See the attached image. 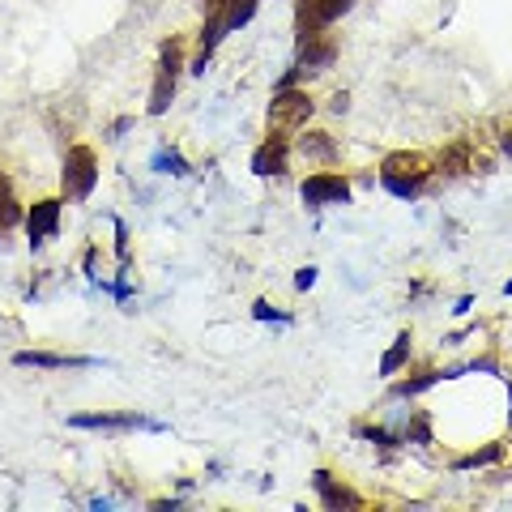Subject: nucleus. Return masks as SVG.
<instances>
[{"label": "nucleus", "mask_w": 512, "mask_h": 512, "mask_svg": "<svg viewBox=\"0 0 512 512\" xmlns=\"http://www.w3.org/2000/svg\"><path fill=\"white\" fill-rule=\"evenodd\" d=\"M252 316H256V320H291L286 312H278V308H274V303H269V299H261V303H256V308H252Z\"/></svg>", "instance_id": "21"}, {"label": "nucleus", "mask_w": 512, "mask_h": 512, "mask_svg": "<svg viewBox=\"0 0 512 512\" xmlns=\"http://www.w3.org/2000/svg\"><path fill=\"white\" fill-rule=\"evenodd\" d=\"M94 184H99V158H94L90 146H69V154H64V171H60V192L64 201H86Z\"/></svg>", "instance_id": "3"}, {"label": "nucleus", "mask_w": 512, "mask_h": 512, "mask_svg": "<svg viewBox=\"0 0 512 512\" xmlns=\"http://www.w3.org/2000/svg\"><path fill=\"white\" fill-rule=\"evenodd\" d=\"M312 111H316V103H312V94L308 90H295V86H282L278 94H274V103H269V133H278V137H295L303 124L312 120Z\"/></svg>", "instance_id": "2"}, {"label": "nucleus", "mask_w": 512, "mask_h": 512, "mask_svg": "<svg viewBox=\"0 0 512 512\" xmlns=\"http://www.w3.org/2000/svg\"><path fill=\"white\" fill-rule=\"evenodd\" d=\"M18 367H47V372H60V367H90L94 359H82V355H52V350H18L13 355Z\"/></svg>", "instance_id": "13"}, {"label": "nucleus", "mask_w": 512, "mask_h": 512, "mask_svg": "<svg viewBox=\"0 0 512 512\" xmlns=\"http://www.w3.org/2000/svg\"><path fill=\"white\" fill-rule=\"evenodd\" d=\"M184 69V39H167L158 52V69H154V90H150V116H167V107L175 99V82Z\"/></svg>", "instance_id": "4"}, {"label": "nucleus", "mask_w": 512, "mask_h": 512, "mask_svg": "<svg viewBox=\"0 0 512 512\" xmlns=\"http://www.w3.org/2000/svg\"><path fill=\"white\" fill-rule=\"evenodd\" d=\"M22 222V205H18V197H13V184H9V175L0 171V235L5 231H13Z\"/></svg>", "instance_id": "14"}, {"label": "nucleus", "mask_w": 512, "mask_h": 512, "mask_svg": "<svg viewBox=\"0 0 512 512\" xmlns=\"http://www.w3.org/2000/svg\"><path fill=\"white\" fill-rule=\"evenodd\" d=\"M500 457V444H487V448H478V453H470V457H461L457 461V470H474V466H491V461Z\"/></svg>", "instance_id": "18"}, {"label": "nucleus", "mask_w": 512, "mask_h": 512, "mask_svg": "<svg viewBox=\"0 0 512 512\" xmlns=\"http://www.w3.org/2000/svg\"><path fill=\"white\" fill-rule=\"evenodd\" d=\"M154 171H163V175H188V163L175 150H158L154 154Z\"/></svg>", "instance_id": "17"}, {"label": "nucleus", "mask_w": 512, "mask_h": 512, "mask_svg": "<svg viewBox=\"0 0 512 512\" xmlns=\"http://www.w3.org/2000/svg\"><path fill=\"white\" fill-rule=\"evenodd\" d=\"M414 338H410V333H397V342H393V350H389V355H384L380 359V376H397V372H402V367L410 363V346Z\"/></svg>", "instance_id": "15"}, {"label": "nucleus", "mask_w": 512, "mask_h": 512, "mask_svg": "<svg viewBox=\"0 0 512 512\" xmlns=\"http://www.w3.org/2000/svg\"><path fill=\"white\" fill-rule=\"evenodd\" d=\"M406 440H414V444H427V440H431V431H427V419H423V414H414V423L406 427Z\"/></svg>", "instance_id": "20"}, {"label": "nucleus", "mask_w": 512, "mask_h": 512, "mask_svg": "<svg viewBox=\"0 0 512 512\" xmlns=\"http://www.w3.org/2000/svg\"><path fill=\"white\" fill-rule=\"evenodd\" d=\"M427 180H431V158L419 154V150H397L380 163V184L402 201L419 197V192L427 188Z\"/></svg>", "instance_id": "1"}, {"label": "nucleus", "mask_w": 512, "mask_h": 512, "mask_svg": "<svg viewBox=\"0 0 512 512\" xmlns=\"http://www.w3.org/2000/svg\"><path fill=\"white\" fill-rule=\"evenodd\" d=\"M299 154H303V158H320V163H325V158H333L329 133H308V137L299 141Z\"/></svg>", "instance_id": "16"}, {"label": "nucleus", "mask_w": 512, "mask_h": 512, "mask_svg": "<svg viewBox=\"0 0 512 512\" xmlns=\"http://www.w3.org/2000/svg\"><path fill=\"white\" fill-rule=\"evenodd\" d=\"M69 427H82V431H133V427H158L150 419H141L137 410H128V414H73Z\"/></svg>", "instance_id": "11"}, {"label": "nucleus", "mask_w": 512, "mask_h": 512, "mask_svg": "<svg viewBox=\"0 0 512 512\" xmlns=\"http://www.w3.org/2000/svg\"><path fill=\"white\" fill-rule=\"evenodd\" d=\"M316 282V269L308 265V269H299V274H295V286H299V291H308V286Z\"/></svg>", "instance_id": "22"}, {"label": "nucleus", "mask_w": 512, "mask_h": 512, "mask_svg": "<svg viewBox=\"0 0 512 512\" xmlns=\"http://www.w3.org/2000/svg\"><path fill=\"white\" fill-rule=\"evenodd\" d=\"M312 487L320 491V500H325L329 512H342V508H359V504H363L359 495L350 491L346 483H338V478H333L329 470H316V474H312Z\"/></svg>", "instance_id": "12"}, {"label": "nucleus", "mask_w": 512, "mask_h": 512, "mask_svg": "<svg viewBox=\"0 0 512 512\" xmlns=\"http://www.w3.org/2000/svg\"><path fill=\"white\" fill-rule=\"evenodd\" d=\"M504 291H508V295H512V282H508V286H504Z\"/></svg>", "instance_id": "23"}, {"label": "nucleus", "mask_w": 512, "mask_h": 512, "mask_svg": "<svg viewBox=\"0 0 512 512\" xmlns=\"http://www.w3.org/2000/svg\"><path fill=\"white\" fill-rule=\"evenodd\" d=\"M346 9H350V0H299L295 26H299V35H308V30H325L329 22H338Z\"/></svg>", "instance_id": "7"}, {"label": "nucleus", "mask_w": 512, "mask_h": 512, "mask_svg": "<svg viewBox=\"0 0 512 512\" xmlns=\"http://www.w3.org/2000/svg\"><path fill=\"white\" fill-rule=\"evenodd\" d=\"M333 56H338V39L329 35V30H308V35H299V64L295 73H325Z\"/></svg>", "instance_id": "6"}, {"label": "nucleus", "mask_w": 512, "mask_h": 512, "mask_svg": "<svg viewBox=\"0 0 512 512\" xmlns=\"http://www.w3.org/2000/svg\"><path fill=\"white\" fill-rule=\"evenodd\" d=\"M60 210H64V201L60 197H43L30 205V214H26V231H30V244H47L56 231H60Z\"/></svg>", "instance_id": "8"}, {"label": "nucleus", "mask_w": 512, "mask_h": 512, "mask_svg": "<svg viewBox=\"0 0 512 512\" xmlns=\"http://www.w3.org/2000/svg\"><path fill=\"white\" fill-rule=\"evenodd\" d=\"M508 406H512V389H508Z\"/></svg>", "instance_id": "24"}, {"label": "nucleus", "mask_w": 512, "mask_h": 512, "mask_svg": "<svg viewBox=\"0 0 512 512\" xmlns=\"http://www.w3.org/2000/svg\"><path fill=\"white\" fill-rule=\"evenodd\" d=\"M350 201V180L342 171H316L303 180V205L325 210V205H346Z\"/></svg>", "instance_id": "5"}, {"label": "nucleus", "mask_w": 512, "mask_h": 512, "mask_svg": "<svg viewBox=\"0 0 512 512\" xmlns=\"http://www.w3.org/2000/svg\"><path fill=\"white\" fill-rule=\"evenodd\" d=\"M440 167H448L453 175H470V171H491V158L478 150L470 137H461L440 154Z\"/></svg>", "instance_id": "9"}, {"label": "nucleus", "mask_w": 512, "mask_h": 512, "mask_svg": "<svg viewBox=\"0 0 512 512\" xmlns=\"http://www.w3.org/2000/svg\"><path fill=\"white\" fill-rule=\"evenodd\" d=\"M495 137H500V150L512 158V111H504L500 124H495Z\"/></svg>", "instance_id": "19"}, {"label": "nucleus", "mask_w": 512, "mask_h": 512, "mask_svg": "<svg viewBox=\"0 0 512 512\" xmlns=\"http://www.w3.org/2000/svg\"><path fill=\"white\" fill-rule=\"evenodd\" d=\"M286 163H291V137H278V133H269L252 154V171L256 175H282Z\"/></svg>", "instance_id": "10"}]
</instances>
